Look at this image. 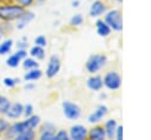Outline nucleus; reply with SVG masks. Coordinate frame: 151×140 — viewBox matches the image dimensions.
I'll use <instances>...</instances> for the list:
<instances>
[{
  "label": "nucleus",
  "instance_id": "nucleus-40",
  "mask_svg": "<svg viewBox=\"0 0 151 140\" xmlns=\"http://www.w3.org/2000/svg\"><path fill=\"white\" fill-rule=\"evenodd\" d=\"M116 1H118V2H122V1H123V0H116Z\"/></svg>",
  "mask_w": 151,
  "mask_h": 140
},
{
  "label": "nucleus",
  "instance_id": "nucleus-19",
  "mask_svg": "<svg viewBox=\"0 0 151 140\" xmlns=\"http://www.w3.org/2000/svg\"><path fill=\"white\" fill-rule=\"evenodd\" d=\"M13 47V40L12 39H6L2 42H0V55L8 54Z\"/></svg>",
  "mask_w": 151,
  "mask_h": 140
},
{
  "label": "nucleus",
  "instance_id": "nucleus-33",
  "mask_svg": "<svg viewBox=\"0 0 151 140\" xmlns=\"http://www.w3.org/2000/svg\"><path fill=\"white\" fill-rule=\"evenodd\" d=\"M14 54H17L21 60H24V59L27 56V51H26V49H18Z\"/></svg>",
  "mask_w": 151,
  "mask_h": 140
},
{
  "label": "nucleus",
  "instance_id": "nucleus-22",
  "mask_svg": "<svg viewBox=\"0 0 151 140\" xmlns=\"http://www.w3.org/2000/svg\"><path fill=\"white\" fill-rule=\"evenodd\" d=\"M20 61H21V59H20L17 54H12V55H9V56L6 59V65H7L8 67L15 68V67H18V66L20 65Z\"/></svg>",
  "mask_w": 151,
  "mask_h": 140
},
{
  "label": "nucleus",
  "instance_id": "nucleus-24",
  "mask_svg": "<svg viewBox=\"0 0 151 140\" xmlns=\"http://www.w3.org/2000/svg\"><path fill=\"white\" fill-rule=\"evenodd\" d=\"M54 140H70L68 132L65 129H60L54 134Z\"/></svg>",
  "mask_w": 151,
  "mask_h": 140
},
{
  "label": "nucleus",
  "instance_id": "nucleus-7",
  "mask_svg": "<svg viewBox=\"0 0 151 140\" xmlns=\"http://www.w3.org/2000/svg\"><path fill=\"white\" fill-rule=\"evenodd\" d=\"M70 140H85L87 138V128L83 125H73L68 132Z\"/></svg>",
  "mask_w": 151,
  "mask_h": 140
},
{
  "label": "nucleus",
  "instance_id": "nucleus-34",
  "mask_svg": "<svg viewBox=\"0 0 151 140\" xmlns=\"http://www.w3.org/2000/svg\"><path fill=\"white\" fill-rule=\"evenodd\" d=\"M27 46V41L26 38H22L20 41H18V49H25V47Z\"/></svg>",
  "mask_w": 151,
  "mask_h": 140
},
{
  "label": "nucleus",
  "instance_id": "nucleus-26",
  "mask_svg": "<svg viewBox=\"0 0 151 140\" xmlns=\"http://www.w3.org/2000/svg\"><path fill=\"white\" fill-rule=\"evenodd\" d=\"M83 21H84L83 15H81V14H76V15H73V16L71 18L70 24H71L72 26H80V25L83 24Z\"/></svg>",
  "mask_w": 151,
  "mask_h": 140
},
{
  "label": "nucleus",
  "instance_id": "nucleus-12",
  "mask_svg": "<svg viewBox=\"0 0 151 140\" xmlns=\"http://www.w3.org/2000/svg\"><path fill=\"white\" fill-rule=\"evenodd\" d=\"M117 121L114 119H109L105 125H104V129H105V134H106V138L109 140H112L114 139V135H116V131H117Z\"/></svg>",
  "mask_w": 151,
  "mask_h": 140
},
{
  "label": "nucleus",
  "instance_id": "nucleus-20",
  "mask_svg": "<svg viewBox=\"0 0 151 140\" xmlns=\"http://www.w3.org/2000/svg\"><path fill=\"white\" fill-rule=\"evenodd\" d=\"M22 66H24L25 69L29 71V69H33V68H38V67H39V64H38L37 60L33 59L32 56H31V58H27V56H26V58L22 60Z\"/></svg>",
  "mask_w": 151,
  "mask_h": 140
},
{
  "label": "nucleus",
  "instance_id": "nucleus-16",
  "mask_svg": "<svg viewBox=\"0 0 151 140\" xmlns=\"http://www.w3.org/2000/svg\"><path fill=\"white\" fill-rule=\"evenodd\" d=\"M41 76H42V72L39 68H33V69H29V71H27L25 73L24 80L25 81H37Z\"/></svg>",
  "mask_w": 151,
  "mask_h": 140
},
{
  "label": "nucleus",
  "instance_id": "nucleus-29",
  "mask_svg": "<svg viewBox=\"0 0 151 140\" xmlns=\"http://www.w3.org/2000/svg\"><path fill=\"white\" fill-rule=\"evenodd\" d=\"M22 114H24L26 118L33 115V105H32V104H26V105L24 106V113H22Z\"/></svg>",
  "mask_w": 151,
  "mask_h": 140
},
{
  "label": "nucleus",
  "instance_id": "nucleus-17",
  "mask_svg": "<svg viewBox=\"0 0 151 140\" xmlns=\"http://www.w3.org/2000/svg\"><path fill=\"white\" fill-rule=\"evenodd\" d=\"M29 55L35 59V60H41L45 58V49L44 47L41 46H38V45H34L31 49H29Z\"/></svg>",
  "mask_w": 151,
  "mask_h": 140
},
{
  "label": "nucleus",
  "instance_id": "nucleus-1",
  "mask_svg": "<svg viewBox=\"0 0 151 140\" xmlns=\"http://www.w3.org/2000/svg\"><path fill=\"white\" fill-rule=\"evenodd\" d=\"M25 12V8L18 4L15 5H0V19L4 21L18 20Z\"/></svg>",
  "mask_w": 151,
  "mask_h": 140
},
{
  "label": "nucleus",
  "instance_id": "nucleus-6",
  "mask_svg": "<svg viewBox=\"0 0 151 140\" xmlns=\"http://www.w3.org/2000/svg\"><path fill=\"white\" fill-rule=\"evenodd\" d=\"M60 60L57 55H51L50 59H48V62H47V67H46V76L48 79H52L54 78L59 71H60Z\"/></svg>",
  "mask_w": 151,
  "mask_h": 140
},
{
  "label": "nucleus",
  "instance_id": "nucleus-18",
  "mask_svg": "<svg viewBox=\"0 0 151 140\" xmlns=\"http://www.w3.org/2000/svg\"><path fill=\"white\" fill-rule=\"evenodd\" d=\"M35 139V133L34 129H27L24 131L19 134H15L13 140H34Z\"/></svg>",
  "mask_w": 151,
  "mask_h": 140
},
{
  "label": "nucleus",
  "instance_id": "nucleus-8",
  "mask_svg": "<svg viewBox=\"0 0 151 140\" xmlns=\"http://www.w3.org/2000/svg\"><path fill=\"white\" fill-rule=\"evenodd\" d=\"M107 114V107L105 105H99L93 113H91L87 118V121L90 124H97L99 122L105 115Z\"/></svg>",
  "mask_w": 151,
  "mask_h": 140
},
{
  "label": "nucleus",
  "instance_id": "nucleus-25",
  "mask_svg": "<svg viewBox=\"0 0 151 140\" xmlns=\"http://www.w3.org/2000/svg\"><path fill=\"white\" fill-rule=\"evenodd\" d=\"M2 82H4V85H5L6 87H8V88H12V87H14V86H15V85L19 82V79L8 76V78H4Z\"/></svg>",
  "mask_w": 151,
  "mask_h": 140
},
{
  "label": "nucleus",
  "instance_id": "nucleus-3",
  "mask_svg": "<svg viewBox=\"0 0 151 140\" xmlns=\"http://www.w3.org/2000/svg\"><path fill=\"white\" fill-rule=\"evenodd\" d=\"M104 21L110 26L111 29L116 32H120L123 29V19H122V13L118 9H111L106 12Z\"/></svg>",
  "mask_w": 151,
  "mask_h": 140
},
{
  "label": "nucleus",
  "instance_id": "nucleus-2",
  "mask_svg": "<svg viewBox=\"0 0 151 140\" xmlns=\"http://www.w3.org/2000/svg\"><path fill=\"white\" fill-rule=\"evenodd\" d=\"M107 64V56L104 54H93L86 61V71L91 74L97 73L100 68H103Z\"/></svg>",
  "mask_w": 151,
  "mask_h": 140
},
{
  "label": "nucleus",
  "instance_id": "nucleus-39",
  "mask_svg": "<svg viewBox=\"0 0 151 140\" xmlns=\"http://www.w3.org/2000/svg\"><path fill=\"white\" fill-rule=\"evenodd\" d=\"M37 1H39V2H42V1H45V0H37Z\"/></svg>",
  "mask_w": 151,
  "mask_h": 140
},
{
  "label": "nucleus",
  "instance_id": "nucleus-13",
  "mask_svg": "<svg viewBox=\"0 0 151 140\" xmlns=\"http://www.w3.org/2000/svg\"><path fill=\"white\" fill-rule=\"evenodd\" d=\"M34 19V13L33 12H24V14L17 20V25H15V27L18 28V29H24L32 20Z\"/></svg>",
  "mask_w": 151,
  "mask_h": 140
},
{
  "label": "nucleus",
  "instance_id": "nucleus-31",
  "mask_svg": "<svg viewBox=\"0 0 151 140\" xmlns=\"http://www.w3.org/2000/svg\"><path fill=\"white\" fill-rule=\"evenodd\" d=\"M8 127H9V125H8L7 120H5V119L0 118V133L6 132V131L8 129Z\"/></svg>",
  "mask_w": 151,
  "mask_h": 140
},
{
  "label": "nucleus",
  "instance_id": "nucleus-5",
  "mask_svg": "<svg viewBox=\"0 0 151 140\" xmlns=\"http://www.w3.org/2000/svg\"><path fill=\"white\" fill-rule=\"evenodd\" d=\"M63 113L68 120H76L81 114V108L76 102L64 101L63 102Z\"/></svg>",
  "mask_w": 151,
  "mask_h": 140
},
{
  "label": "nucleus",
  "instance_id": "nucleus-32",
  "mask_svg": "<svg viewBox=\"0 0 151 140\" xmlns=\"http://www.w3.org/2000/svg\"><path fill=\"white\" fill-rule=\"evenodd\" d=\"M114 139H116V140H123V126H118V127H117Z\"/></svg>",
  "mask_w": 151,
  "mask_h": 140
},
{
  "label": "nucleus",
  "instance_id": "nucleus-23",
  "mask_svg": "<svg viewBox=\"0 0 151 140\" xmlns=\"http://www.w3.org/2000/svg\"><path fill=\"white\" fill-rule=\"evenodd\" d=\"M9 106H11L9 100L6 96L0 95V114H6V112L9 108Z\"/></svg>",
  "mask_w": 151,
  "mask_h": 140
},
{
  "label": "nucleus",
  "instance_id": "nucleus-14",
  "mask_svg": "<svg viewBox=\"0 0 151 140\" xmlns=\"http://www.w3.org/2000/svg\"><path fill=\"white\" fill-rule=\"evenodd\" d=\"M86 85H87V87H88L91 91L98 92V91H100V89L103 88V86H104V85H103V78L99 76V75H93V76H91V78L87 79Z\"/></svg>",
  "mask_w": 151,
  "mask_h": 140
},
{
  "label": "nucleus",
  "instance_id": "nucleus-11",
  "mask_svg": "<svg viewBox=\"0 0 151 140\" xmlns=\"http://www.w3.org/2000/svg\"><path fill=\"white\" fill-rule=\"evenodd\" d=\"M105 12H106V5L99 0L93 1L91 7H90V11H88L91 16H99V15L104 14Z\"/></svg>",
  "mask_w": 151,
  "mask_h": 140
},
{
  "label": "nucleus",
  "instance_id": "nucleus-4",
  "mask_svg": "<svg viewBox=\"0 0 151 140\" xmlns=\"http://www.w3.org/2000/svg\"><path fill=\"white\" fill-rule=\"evenodd\" d=\"M103 85L110 91H116L122 86V78L114 71L107 72L103 78Z\"/></svg>",
  "mask_w": 151,
  "mask_h": 140
},
{
  "label": "nucleus",
  "instance_id": "nucleus-27",
  "mask_svg": "<svg viewBox=\"0 0 151 140\" xmlns=\"http://www.w3.org/2000/svg\"><path fill=\"white\" fill-rule=\"evenodd\" d=\"M39 140H54V132L53 131H42Z\"/></svg>",
  "mask_w": 151,
  "mask_h": 140
},
{
  "label": "nucleus",
  "instance_id": "nucleus-36",
  "mask_svg": "<svg viewBox=\"0 0 151 140\" xmlns=\"http://www.w3.org/2000/svg\"><path fill=\"white\" fill-rule=\"evenodd\" d=\"M80 5V1L79 0H74V1H72V6L73 7H78Z\"/></svg>",
  "mask_w": 151,
  "mask_h": 140
},
{
  "label": "nucleus",
  "instance_id": "nucleus-15",
  "mask_svg": "<svg viewBox=\"0 0 151 140\" xmlns=\"http://www.w3.org/2000/svg\"><path fill=\"white\" fill-rule=\"evenodd\" d=\"M96 28H97V33H98V35H99V36H103V38L109 36L110 33H111V28H110V26H109L104 20H100V19L96 21Z\"/></svg>",
  "mask_w": 151,
  "mask_h": 140
},
{
  "label": "nucleus",
  "instance_id": "nucleus-21",
  "mask_svg": "<svg viewBox=\"0 0 151 140\" xmlns=\"http://www.w3.org/2000/svg\"><path fill=\"white\" fill-rule=\"evenodd\" d=\"M26 124H27V127L28 129H34L35 127H38V125L40 124V116L39 115H31L28 118H26Z\"/></svg>",
  "mask_w": 151,
  "mask_h": 140
},
{
  "label": "nucleus",
  "instance_id": "nucleus-10",
  "mask_svg": "<svg viewBox=\"0 0 151 140\" xmlns=\"http://www.w3.org/2000/svg\"><path fill=\"white\" fill-rule=\"evenodd\" d=\"M87 138H88V140H105L106 134H105L104 127L94 126L93 128L90 129V132H87Z\"/></svg>",
  "mask_w": 151,
  "mask_h": 140
},
{
  "label": "nucleus",
  "instance_id": "nucleus-37",
  "mask_svg": "<svg viewBox=\"0 0 151 140\" xmlns=\"http://www.w3.org/2000/svg\"><path fill=\"white\" fill-rule=\"evenodd\" d=\"M25 88H26V89H33V88H34V85H32V84H26Z\"/></svg>",
  "mask_w": 151,
  "mask_h": 140
},
{
  "label": "nucleus",
  "instance_id": "nucleus-28",
  "mask_svg": "<svg viewBox=\"0 0 151 140\" xmlns=\"http://www.w3.org/2000/svg\"><path fill=\"white\" fill-rule=\"evenodd\" d=\"M34 44L38 45V46H41V47H45L47 45V40L44 35H38L35 39H34Z\"/></svg>",
  "mask_w": 151,
  "mask_h": 140
},
{
  "label": "nucleus",
  "instance_id": "nucleus-35",
  "mask_svg": "<svg viewBox=\"0 0 151 140\" xmlns=\"http://www.w3.org/2000/svg\"><path fill=\"white\" fill-rule=\"evenodd\" d=\"M42 131H53L54 132V125L51 124V122H46L44 128H42Z\"/></svg>",
  "mask_w": 151,
  "mask_h": 140
},
{
  "label": "nucleus",
  "instance_id": "nucleus-9",
  "mask_svg": "<svg viewBox=\"0 0 151 140\" xmlns=\"http://www.w3.org/2000/svg\"><path fill=\"white\" fill-rule=\"evenodd\" d=\"M22 113H24V105L20 102H14L11 104L9 108L6 112V115L8 119H18L22 115Z\"/></svg>",
  "mask_w": 151,
  "mask_h": 140
},
{
  "label": "nucleus",
  "instance_id": "nucleus-38",
  "mask_svg": "<svg viewBox=\"0 0 151 140\" xmlns=\"http://www.w3.org/2000/svg\"><path fill=\"white\" fill-rule=\"evenodd\" d=\"M4 35V28H2V26L0 25V41H1V36Z\"/></svg>",
  "mask_w": 151,
  "mask_h": 140
},
{
  "label": "nucleus",
  "instance_id": "nucleus-30",
  "mask_svg": "<svg viewBox=\"0 0 151 140\" xmlns=\"http://www.w3.org/2000/svg\"><path fill=\"white\" fill-rule=\"evenodd\" d=\"M18 5H20V6H22L24 8H27V7H29V6H32L33 5V2H34V0H14Z\"/></svg>",
  "mask_w": 151,
  "mask_h": 140
}]
</instances>
